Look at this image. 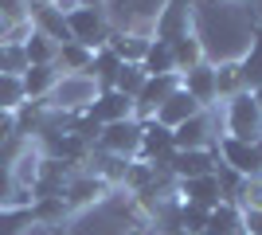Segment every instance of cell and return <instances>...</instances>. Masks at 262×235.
<instances>
[{
    "label": "cell",
    "instance_id": "2",
    "mask_svg": "<svg viewBox=\"0 0 262 235\" xmlns=\"http://www.w3.org/2000/svg\"><path fill=\"white\" fill-rule=\"evenodd\" d=\"M63 20H67V32H71L75 44L90 47V51H98V47L110 44V24H106V16H102V8H86V4H78V8L67 12Z\"/></svg>",
    "mask_w": 262,
    "mask_h": 235
},
{
    "label": "cell",
    "instance_id": "19",
    "mask_svg": "<svg viewBox=\"0 0 262 235\" xmlns=\"http://www.w3.org/2000/svg\"><path fill=\"white\" fill-rule=\"evenodd\" d=\"M172 55H176V75H184V71L204 63V44H200L196 35H184V39L172 44Z\"/></svg>",
    "mask_w": 262,
    "mask_h": 235
},
{
    "label": "cell",
    "instance_id": "22",
    "mask_svg": "<svg viewBox=\"0 0 262 235\" xmlns=\"http://www.w3.org/2000/svg\"><path fill=\"white\" fill-rule=\"evenodd\" d=\"M145 82H149V75L141 71V63H125V67L118 71V78H114V90H121V94L137 98V94L145 90Z\"/></svg>",
    "mask_w": 262,
    "mask_h": 235
},
{
    "label": "cell",
    "instance_id": "29",
    "mask_svg": "<svg viewBox=\"0 0 262 235\" xmlns=\"http://www.w3.org/2000/svg\"><path fill=\"white\" fill-rule=\"evenodd\" d=\"M0 208H24V188H16L12 168L0 161Z\"/></svg>",
    "mask_w": 262,
    "mask_h": 235
},
{
    "label": "cell",
    "instance_id": "9",
    "mask_svg": "<svg viewBox=\"0 0 262 235\" xmlns=\"http://www.w3.org/2000/svg\"><path fill=\"white\" fill-rule=\"evenodd\" d=\"M176 180H192V177H208L215 173V153L211 149H184V153L172 157V165H168Z\"/></svg>",
    "mask_w": 262,
    "mask_h": 235
},
{
    "label": "cell",
    "instance_id": "33",
    "mask_svg": "<svg viewBox=\"0 0 262 235\" xmlns=\"http://www.w3.org/2000/svg\"><path fill=\"white\" fill-rule=\"evenodd\" d=\"M243 235H247V231H243Z\"/></svg>",
    "mask_w": 262,
    "mask_h": 235
},
{
    "label": "cell",
    "instance_id": "27",
    "mask_svg": "<svg viewBox=\"0 0 262 235\" xmlns=\"http://www.w3.org/2000/svg\"><path fill=\"white\" fill-rule=\"evenodd\" d=\"M24 71H28L24 44H0V75H16V78H20Z\"/></svg>",
    "mask_w": 262,
    "mask_h": 235
},
{
    "label": "cell",
    "instance_id": "20",
    "mask_svg": "<svg viewBox=\"0 0 262 235\" xmlns=\"http://www.w3.org/2000/svg\"><path fill=\"white\" fill-rule=\"evenodd\" d=\"M239 78H243V90H258L262 87V35L254 39V47L239 63Z\"/></svg>",
    "mask_w": 262,
    "mask_h": 235
},
{
    "label": "cell",
    "instance_id": "24",
    "mask_svg": "<svg viewBox=\"0 0 262 235\" xmlns=\"http://www.w3.org/2000/svg\"><path fill=\"white\" fill-rule=\"evenodd\" d=\"M35 224L32 208H0V235H24V227Z\"/></svg>",
    "mask_w": 262,
    "mask_h": 235
},
{
    "label": "cell",
    "instance_id": "28",
    "mask_svg": "<svg viewBox=\"0 0 262 235\" xmlns=\"http://www.w3.org/2000/svg\"><path fill=\"white\" fill-rule=\"evenodd\" d=\"M239 90H243L239 63H223V67H215V94H219V98H235Z\"/></svg>",
    "mask_w": 262,
    "mask_h": 235
},
{
    "label": "cell",
    "instance_id": "16",
    "mask_svg": "<svg viewBox=\"0 0 262 235\" xmlns=\"http://www.w3.org/2000/svg\"><path fill=\"white\" fill-rule=\"evenodd\" d=\"M204 235H243V212L235 208V204H215L208 216V231Z\"/></svg>",
    "mask_w": 262,
    "mask_h": 235
},
{
    "label": "cell",
    "instance_id": "31",
    "mask_svg": "<svg viewBox=\"0 0 262 235\" xmlns=\"http://www.w3.org/2000/svg\"><path fill=\"white\" fill-rule=\"evenodd\" d=\"M251 94H254V102H258V110H262V87H258V90H251Z\"/></svg>",
    "mask_w": 262,
    "mask_h": 235
},
{
    "label": "cell",
    "instance_id": "15",
    "mask_svg": "<svg viewBox=\"0 0 262 235\" xmlns=\"http://www.w3.org/2000/svg\"><path fill=\"white\" fill-rule=\"evenodd\" d=\"M141 71L149 78L157 75H176V55H172V44H164V39H149V51L141 59Z\"/></svg>",
    "mask_w": 262,
    "mask_h": 235
},
{
    "label": "cell",
    "instance_id": "6",
    "mask_svg": "<svg viewBox=\"0 0 262 235\" xmlns=\"http://www.w3.org/2000/svg\"><path fill=\"white\" fill-rule=\"evenodd\" d=\"M86 114L94 118V122L102 125H114V122H125V118H133V98L129 94H121V90H98L94 94V102L86 106Z\"/></svg>",
    "mask_w": 262,
    "mask_h": 235
},
{
    "label": "cell",
    "instance_id": "11",
    "mask_svg": "<svg viewBox=\"0 0 262 235\" xmlns=\"http://www.w3.org/2000/svg\"><path fill=\"white\" fill-rule=\"evenodd\" d=\"M125 67V59L114 51V47H98L94 55H90V67H86V78H94L98 82V90H110L114 87V78H118V71Z\"/></svg>",
    "mask_w": 262,
    "mask_h": 235
},
{
    "label": "cell",
    "instance_id": "21",
    "mask_svg": "<svg viewBox=\"0 0 262 235\" xmlns=\"http://www.w3.org/2000/svg\"><path fill=\"white\" fill-rule=\"evenodd\" d=\"M90 55H94L90 47H82V44H75V39H71V44H63V47H59V59H55V63H63V67L71 71V75H86Z\"/></svg>",
    "mask_w": 262,
    "mask_h": 235
},
{
    "label": "cell",
    "instance_id": "30",
    "mask_svg": "<svg viewBox=\"0 0 262 235\" xmlns=\"http://www.w3.org/2000/svg\"><path fill=\"white\" fill-rule=\"evenodd\" d=\"M12 137H16V114L0 110V145H8Z\"/></svg>",
    "mask_w": 262,
    "mask_h": 235
},
{
    "label": "cell",
    "instance_id": "7",
    "mask_svg": "<svg viewBox=\"0 0 262 235\" xmlns=\"http://www.w3.org/2000/svg\"><path fill=\"white\" fill-rule=\"evenodd\" d=\"M188 24H192V4H188V0H168V8L157 16L153 39L176 44V39H184V35H188Z\"/></svg>",
    "mask_w": 262,
    "mask_h": 235
},
{
    "label": "cell",
    "instance_id": "32",
    "mask_svg": "<svg viewBox=\"0 0 262 235\" xmlns=\"http://www.w3.org/2000/svg\"><path fill=\"white\" fill-rule=\"evenodd\" d=\"M176 235H188V231H176Z\"/></svg>",
    "mask_w": 262,
    "mask_h": 235
},
{
    "label": "cell",
    "instance_id": "12",
    "mask_svg": "<svg viewBox=\"0 0 262 235\" xmlns=\"http://www.w3.org/2000/svg\"><path fill=\"white\" fill-rule=\"evenodd\" d=\"M180 87H184L200 106H208V102L219 98L215 94V67H211V63H200V67L184 71V75H180Z\"/></svg>",
    "mask_w": 262,
    "mask_h": 235
},
{
    "label": "cell",
    "instance_id": "5",
    "mask_svg": "<svg viewBox=\"0 0 262 235\" xmlns=\"http://www.w3.org/2000/svg\"><path fill=\"white\" fill-rule=\"evenodd\" d=\"M98 94V82L86 75H63L55 82V106L59 110H86Z\"/></svg>",
    "mask_w": 262,
    "mask_h": 235
},
{
    "label": "cell",
    "instance_id": "26",
    "mask_svg": "<svg viewBox=\"0 0 262 235\" xmlns=\"http://www.w3.org/2000/svg\"><path fill=\"white\" fill-rule=\"evenodd\" d=\"M208 216H211V208H200V204H180V231L204 235V231H208Z\"/></svg>",
    "mask_w": 262,
    "mask_h": 235
},
{
    "label": "cell",
    "instance_id": "8",
    "mask_svg": "<svg viewBox=\"0 0 262 235\" xmlns=\"http://www.w3.org/2000/svg\"><path fill=\"white\" fill-rule=\"evenodd\" d=\"M196 114H204V106H200L196 98H192V94H188L184 87H176L172 94H168V98L161 102V106H157V122L161 125H168V130H176V125L180 122H188V118H196Z\"/></svg>",
    "mask_w": 262,
    "mask_h": 235
},
{
    "label": "cell",
    "instance_id": "3",
    "mask_svg": "<svg viewBox=\"0 0 262 235\" xmlns=\"http://www.w3.org/2000/svg\"><path fill=\"white\" fill-rule=\"evenodd\" d=\"M98 149H102V153H114V157H125V161H129V157L141 149V122H137V118H125V122L102 125Z\"/></svg>",
    "mask_w": 262,
    "mask_h": 235
},
{
    "label": "cell",
    "instance_id": "1",
    "mask_svg": "<svg viewBox=\"0 0 262 235\" xmlns=\"http://www.w3.org/2000/svg\"><path fill=\"white\" fill-rule=\"evenodd\" d=\"M227 137H239L251 145L262 141V110L251 90H239L235 98H227Z\"/></svg>",
    "mask_w": 262,
    "mask_h": 235
},
{
    "label": "cell",
    "instance_id": "25",
    "mask_svg": "<svg viewBox=\"0 0 262 235\" xmlns=\"http://www.w3.org/2000/svg\"><path fill=\"white\" fill-rule=\"evenodd\" d=\"M28 102V94H24V82L16 75H0V110H8V114H16Z\"/></svg>",
    "mask_w": 262,
    "mask_h": 235
},
{
    "label": "cell",
    "instance_id": "13",
    "mask_svg": "<svg viewBox=\"0 0 262 235\" xmlns=\"http://www.w3.org/2000/svg\"><path fill=\"white\" fill-rule=\"evenodd\" d=\"M172 145L176 153H184V149H208V118L196 114V118H188L172 130Z\"/></svg>",
    "mask_w": 262,
    "mask_h": 235
},
{
    "label": "cell",
    "instance_id": "17",
    "mask_svg": "<svg viewBox=\"0 0 262 235\" xmlns=\"http://www.w3.org/2000/svg\"><path fill=\"white\" fill-rule=\"evenodd\" d=\"M24 55H28V67H47V63H55V59H59V44L32 28V35L24 39Z\"/></svg>",
    "mask_w": 262,
    "mask_h": 235
},
{
    "label": "cell",
    "instance_id": "18",
    "mask_svg": "<svg viewBox=\"0 0 262 235\" xmlns=\"http://www.w3.org/2000/svg\"><path fill=\"white\" fill-rule=\"evenodd\" d=\"M98 192H102V177H75V180H67L63 200L67 208H82V204L98 200Z\"/></svg>",
    "mask_w": 262,
    "mask_h": 235
},
{
    "label": "cell",
    "instance_id": "23",
    "mask_svg": "<svg viewBox=\"0 0 262 235\" xmlns=\"http://www.w3.org/2000/svg\"><path fill=\"white\" fill-rule=\"evenodd\" d=\"M110 47H114L125 63H141L145 51H149V39H141V35H114V32H110Z\"/></svg>",
    "mask_w": 262,
    "mask_h": 235
},
{
    "label": "cell",
    "instance_id": "14",
    "mask_svg": "<svg viewBox=\"0 0 262 235\" xmlns=\"http://www.w3.org/2000/svg\"><path fill=\"white\" fill-rule=\"evenodd\" d=\"M20 82H24V94H28V102H39V98H47L55 90V82H59V71H55V63H47V67H28L20 75Z\"/></svg>",
    "mask_w": 262,
    "mask_h": 235
},
{
    "label": "cell",
    "instance_id": "10",
    "mask_svg": "<svg viewBox=\"0 0 262 235\" xmlns=\"http://www.w3.org/2000/svg\"><path fill=\"white\" fill-rule=\"evenodd\" d=\"M180 192H184V204H200V208H215V204H223V184H219L215 173L180 180Z\"/></svg>",
    "mask_w": 262,
    "mask_h": 235
},
{
    "label": "cell",
    "instance_id": "4",
    "mask_svg": "<svg viewBox=\"0 0 262 235\" xmlns=\"http://www.w3.org/2000/svg\"><path fill=\"white\" fill-rule=\"evenodd\" d=\"M219 157H223V165L235 168L243 180L262 177V153H258V145H251V141H239V137H223V145H219Z\"/></svg>",
    "mask_w": 262,
    "mask_h": 235
}]
</instances>
